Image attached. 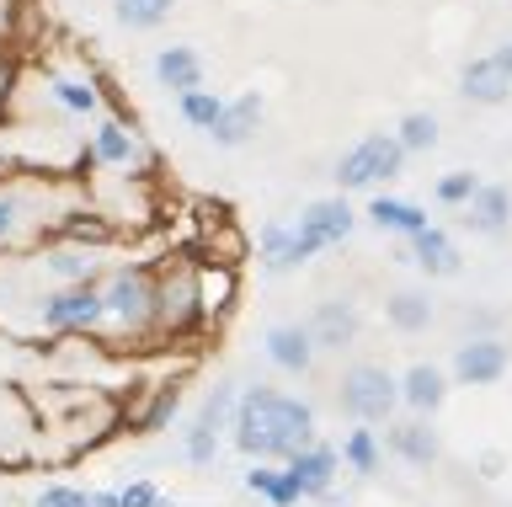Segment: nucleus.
<instances>
[{"label": "nucleus", "instance_id": "f257e3e1", "mask_svg": "<svg viewBox=\"0 0 512 507\" xmlns=\"http://www.w3.org/2000/svg\"><path fill=\"white\" fill-rule=\"evenodd\" d=\"M315 438H320V422H315L310 401H299L288 390H272V385H240V406L230 422L235 454L283 465L288 454L310 449Z\"/></svg>", "mask_w": 512, "mask_h": 507}, {"label": "nucleus", "instance_id": "f03ea898", "mask_svg": "<svg viewBox=\"0 0 512 507\" xmlns=\"http://www.w3.org/2000/svg\"><path fill=\"white\" fill-rule=\"evenodd\" d=\"M102 347H160L155 342V262H118L102 273Z\"/></svg>", "mask_w": 512, "mask_h": 507}, {"label": "nucleus", "instance_id": "7ed1b4c3", "mask_svg": "<svg viewBox=\"0 0 512 507\" xmlns=\"http://www.w3.org/2000/svg\"><path fill=\"white\" fill-rule=\"evenodd\" d=\"M198 331H208L198 305V251L176 246L155 257V342H187Z\"/></svg>", "mask_w": 512, "mask_h": 507}, {"label": "nucleus", "instance_id": "20e7f679", "mask_svg": "<svg viewBox=\"0 0 512 507\" xmlns=\"http://www.w3.org/2000/svg\"><path fill=\"white\" fill-rule=\"evenodd\" d=\"M27 331L43 337H102V278L96 283H48L32 294V321Z\"/></svg>", "mask_w": 512, "mask_h": 507}, {"label": "nucleus", "instance_id": "39448f33", "mask_svg": "<svg viewBox=\"0 0 512 507\" xmlns=\"http://www.w3.org/2000/svg\"><path fill=\"white\" fill-rule=\"evenodd\" d=\"M336 411L363 427H379V422H395L400 411V374H390L384 363L374 358H358L336 374Z\"/></svg>", "mask_w": 512, "mask_h": 507}, {"label": "nucleus", "instance_id": "423d86ee", "mask_svg": "<svg viewBox=\"0 0 512 507\" xmlns=\"http://www.w3.org/2000/svg\"><path fill=\"white\" fill-rule=\"evenodd\" d=\"M411 155L400 150L395 134H363L352 150L336 155L331 177H336V193H374L379 182H395L406 171Z\"/></svg>", "mask_w": 512, "mask_h": 507}, {"label": "nucleus", "instance_id": "0eeeda50", "mask_svg": "<svg viewBox=\"0 0 512 507\" xmlns=\"http://www.w3.org/2000/svg\"><path fill=\"white\" fill-rule=\"evenodd\" d=\"M64 209H48V187H27L6 177L0 182V251H16L27 241H48L54 219Z\"/></svg>", "mask_w": 512, "mask_h": 507}, {"label": "nucleus", "instance_id": "6e6552de", "mask_svg": "<svg viewBox=\"0 0 512 507\" xmlns=\"http://www.w3.org/2000/svg\"><path fill=\"white\" fill-rule=\"evenodd\" d=\"M91 161L107 166V171H134V177H144V171H155V150L139 139V129L128 123L123 113H102L91 118Z\"/></svg>", "mask_w": 512, "mask_h": 507}, {"label": "nucleus", "instance_id": "1a4fd4ad", "mask_svg": "<svg viewBox=\"0 0 512 507\" xmlns=\"http://www.w3.org/2000/svg\"><path fill=\"white\" fill-rule=\"evenodd\" d=\"M507 369H512L507 342L496 337V331H470V337H459V347H454L448 379L464 385V390H486V385H502Z\"/></svg>", "mask_w": 512, "mask_h": 507}, {"label": "nucleus", "instance_id": "9d476101", "mask_svg": "<svg viewBox=\"0 0 512 507\" xmlns=\"http://www.w3.org/2000/svg\"><path fill=\"white\" fill-rule=\"evenodd\" d=\"M459 97L475 102V107H502L512 102V38L491 43L486 54L464 59L459 70Z\"/></svg>", "mask_w": 512, "mask_h": 507}, {"label": "nucleus", "instance_id": "9b49d317", "mask_svg": "<svg viewBox=\"0 0 512 507\" xmlns=\"http://www.w3.org/2000/svg\"><path fill=\"white\" fill-rule=\"evenodd\" d=\"M251 257L267 278H288V273H299L304 262H315L320 246L299 225H288V219H267V225L256 230V241H251Z\"/></svg>", "mask_w": 512, "mask_h": 507}, {"label": "nucleus", "instance_id": "f8f14e48", "mask_svg": "<svg viewBox=\"0 0 512 507\" xmlns=\"http://www.w3.org/2000/svg\"><path fill=\"white\" fill-rule=\"evenodd\" d=\"M43 91L54 97L59 113H70V118H102V107H107V91H102V70L91 65H75V70H64V65H43Z\"/></svg>", "mask_w": 512, "mask_h": 507}, {"label": "nucleus", "instance_id": "ddd939ff", "mask_svg": "<svg viewBox=\"0 0 512 507\" xmlns=\"http://www.w3.org/2000/svg\"><path fill=\"white\" fill-rule=\"evenodd\" d=\"M38 459V411L22 390H0V465L22 470Z\"/></svg>", "mask_w": 512, "mask_h": 507}, {"label": "nucleus", "instance_id": "4468645a", "mask_svg": "<svg viewBox=\"0 0 512 507\" xmlns=\"http://www.w3.org/2000/svg\"><path fill=\"white\" fill-rule=\"evenodd\" d=\"M107 246H80V241H43L38 257H32V267L48 278V283H96L107 273Z\"/></svg>", "mask_w": 512, "mask_h": 507}, {"label": "nucleus", "instance_id": "2eb2a0df", "mask_svg": "<svg viewBox=\"0 0 512 507\" xmlns=\"http://www.w3.org/2000/svg\"><path fill=\"white\" fill-rule=\"evenodd\" d=\"M283 470L299 481L304 502H336V475H342V449H336V443H326V438H315L310 449L288 454V459H283Z\"/></svg>", "mask_w": 512, "mask_h": 507}, {"label": "nucleus", "instance_id": "dca6fc26", "mask_svg": "<svg viewBox=\"0 0 512 507\" xmlns=\"http://www.w3.org/2000/svg\"><path fill=\"white\" fill-rule=\"evenodd\" d=\"M384 449H390L400 465L411 470H432L443 459V443H438V427H432V417H395L384 422Z\"/></svg>", "mask_w": 512, "mask_h": 507}, {"label": "nucleus", "instance_id": "f3484780", "mask_svg": "<svg viewBox=\"0 0 512 507\" xmlns=\"http://www.w3.org/2000/svg\"><path fill=\"white\" fill-rule=\"evenodd\" d=\"M358 219H363V214L347 203V193H331V198H315V203H304L294 225H299L304 235H310V241H315L320 251H331V246L352 241V230H358Z\"/></svg>", "mask_w": 512, "mask_h": 507}, {"label": "nucleus", "instance_id": "a211bd4d", "mask_svg": "<svg viewBox=\"0 0 512 507\" xmlns=\"http://www.w3.org/2000/svg\"><path fill=\"white\" fill-rule=\"evenodd\" d=\"M304 326H310L320 353H347L363 337V310H358V299H320Z\"/></svg>", "mask_w": 512, "mask_h": 507}, {"label": "nucleus", "instance_id": "6ab92c4d", "mask_svg": "<svg viewBox=\"0 0 512 507\" xmlns=\"http://www.w3.org/2000/svg\"><path fill=\"white\" fill-rule=\"evenodd\" d=\"M262 353H267V363H272L278 374L304 379V374L315 369L320 347H315V337H310V326H304V321H278V326H267Z\"/></svg>", "mask_w": 512, "mask_h": 507}, {"label": "nucleus", "instance_id": "aec40b11", "mask_svg": "<svg viewBox=\"0 0 512 507\" xmlns=\"http://www.w3.org/2000/svg\"><path fill=\"white\" fill-rule=\"evenodd\" d=\"M448 390H454V379H448V369H438V363L416 358L406 374H400V411H411V417H438Z\"/></svg>", "mask_w": 512, "mask_h": 507}, {"label": "nucleus", "instance_id": "412c9836", "mask_svg": "<svg viewBox=\"0 0 512 507\" xmlns=\"http://www.w3.org/2000/svg\"><path fill=\"white\" fill-rule=\"evenodd\" d=\"M459 225L470 235H507L512 230V187L480 182V193L459 209Z\"/></svg>", "mask_w": 512, "mask_h": 507}, {"label": "nucleus", "instance_id": "4be33fe9", "mask_svg": "<svg viewBox=\"0 0 512 507\" xmlns=\"http://www.w3.org/2000/svg\"><path fill=\"white\" fill-rule=\"evenodd\" d=\"M406 251H411V262L422 267V278H459L464 273V251L443 225H427L422 235H411Z\"/></svg>", "mask_w": 512, "mask_h": 507}, {"label": "nucleus", "instance_id": "5701e85b", "mask_svg": "<svg viewBox=\"0 0 512 507\" xmlns=\"http://www.w3.org/2000/svg\"><path fill=\"white\" fill-rule=\"evenodd\" d=\"M155 81L166 86L171 97H182V91L208 86V65H203V54L192 49V43H160L155 49Z\"/></svg>", "mask_w": 512, "mask_h": 507}, {"label": "nucleus", "instance_id": "b1692460", "mask_svg": "<svg viewBox=\"0 0 512 507\" xmlns=\"http://www.w3.org/2000/svg\"><path fill=\"white\" fill-rule=\"evenodd\" d=\"M363 219L374 225L379 235H400V241H411V235H422L432 219L422 203H411V198H395V193H374L363 203Z\"/></svg>", "mask_w": 512, "mask_h": 507}, {"label": "nucleus", "instance_id": "393cba45", "mask_svg": "<svg viewBox=\"0 0 512 507\" xmlns=\"http://www.w3.org/2000/svg\"><path fill=\"white\" fill-rule=\"evenodd\" d=\"M262 97H256V91H240V97H230L224 102V118L214 123V129H208V139H214L219 150H240V145H251L256 139V129H262Z\"/></svg>", "mask_w": 512, "mask_h": 507}, {"label": "nucleus", "instance_id": "a878e982", "mask_svg": "<svg viewBox=\"0 0 512 507\" xmlns=\"http://www.w3.org/2000/svg\"><path fill=\"white\" fill-rule=\"evenodd\" d=\"M240 299V267H219L198 257V305H203V326H219Z\"/></svg>", "mask_w": 512, "mask_h": 507}, {"label": "nucleus", "instance_id": "bb28decb", "mask_svg": "<svg viewBox=\"0 0 512 507\" xmlns=\"http://www.w3.org/2000/svg\"><path fill=\"white\" fill-rule=\"evenodd\" d=\"M240 486H246L251 497H262L267 507H299V502H304L299 481H294L283 465H272V459H251V470L240 475Z\"/></svg>", "mask_w": 512, "mask_h": 507}, {"label": "nucleus", "instance_id": "cd10ccee", "mask_svg": "<svg viewBox=\"0 0 512 507\" xmlns=\"http://www.w3.org/2000/svg\"><path fill=\"white\" fill-rule=\"evenodd\" d=\"M384 321H390L400 337H416V331H427L438 321V305H432L427 289H390L384 294Z\"/></svg>", "mask_w": 512, "mask_h": 507}, {"label": "nucleus", "instance_id": "c85d7f7f", "mask_svg": "<svg viewBox=\"0 0 512 507\" xmlns=\"http://www.w3.org/2000/svg\"><path fill=\"white\" fill-rule=\"evenodd\" d=\"M379 465H384V443H379V433L374 427H347V438H342V470H352L358 481H368V475H379Z\"/></svg>", "mask_w": 512, "mask_h": 507}, {"label": "nucleus", "instance_id": "c756f323", "mask_svg": "<svg viewBox=\"0 0 512 507\" xmlns=\"http://www.w3.org/2000/svg\"><path fill=\"white\" fill-rule=\"evenodd\" d=\"M176 11V0H112V22L128 27V33H155L166 27Z\"/></svg>", "mask_w": 512, "mask_h": 507}, {"label": "nucleus", "instance_id": "7c9ffc66", "mask_svg": "<svg viewBox=\"0 0 512 507\" xmlns=\"http://www.w3.org/2000/svg\"><path fill=\"white\" fill-rule=\"evenodd\" d=\"M235 406H240V385H235V379H219V385L203 395V406H198V417H192V422L224 438V433H230V422H235Z\"/></svg>", "mask_w": 512, "mask_h": 507}, {"label": "nucleus", "instance_id": "2f4dec72", "mask_svg": "<svg viewBox=\"0 0 512 507\" xmlns=\"http://www.w3.org/2000/svg\"><path fill=\"white\" fill-rule=\"evenodd\" d=\"M224 102H230V97H219L214 86H198V91H182V97H176V113H182L187 129L208 134V129L224 118Z\"/></svg>", "mask_w": 512, "mask_h": 507}, {"label": "nucleus", "instance_id": "473e14b6", "mask_svg": "<svg viewBox=\"0 0 512 507\" xmlns=\"http://www.w3.org/2000/svg\"><path fill=\"white\" fill-rule=\"evenodd\" d=\"M395 139H400V150L406 155H427V150H438V139H443V123L432 118V113H406L390 129Z\"/></svg>", "mask_w": 512, "mask_h": 507}, {"label": "nucleus", "instance_id": "72a5a7b5", "mask_svg": "<svg viewBox=\"0 0 512 507\" xmlns=\"http://www.w3.org/2000/svg\"><path fill=\"white\" fill-rule=\"evenodd\" d=\"M480 193V171H443L438 187H432V198L443 203V209H464Z\"/></svg>", "mask_w": 512, "mask_h": 507}, {"label": "nucleus", "instance_id": "f704fd0d", "mask_svg": "<svg viewBox=\"0 0 512 507\" xmlns=\"http://www.w3.org/2000/svg\"><path fill=\"white\" fill-rule=\"evenodd\" d=\"M219 433H208V427H198V422H187L182 427V459H187V465H198V470H208V465H214V459H219Z\"/></svg>", "mask_w": 512, "mask_h": 507}, {"label": "nucleus", "instance_id": "c9c22d12", "mask_svg": "<svg viewBox=\"0 0 512 507\" xmlns=\"http://www.w3.org/2000/svg\"><path fill=\"white\" fill-rule=\"evenodd\" d=\"M22 75H27L22 54H0V123L11 118L16 97H22Z\"/></svg>", "mask_w": 512, "mask_h": 507}, {"label": "nucleus", "instance_id": "e433bc0d", "mask_svg": "<svg viewBox=\"0 0 512 507\" xmlns=\"http://www.w3.org/2000/svg\"><path fill=\"white\" fill-rule=\"evenodd\" d=\"M32 507H91V491L70 486V481H48L38 497H32Z\"/></svg>", "mask_w": 512, "mask_h": 507}, {"label": "nucleus", "instance_id": "4c0bfd02", "mask_svg": "<svg viewBox=\"0 0 512 507\" xmlns=\"http://www.w3.org/2000/svg\"><path fill=\"white\" fill-rule=\"evenodd\" d=\"M160 502H166V491H160L155 481H144V475L118 486V507H160Z\"/></svg>", "mask_w": 512, "mask_h": 507}, {"label": "nucleus", "instance_id": "58836bf2", "mask_svg": "<svg viewBox=\"0 0 512 507\" xmlns=\"http://www.w3.org/2000/svg\"><path fill=\"white\" fill-rule=\"evenodd\" d=\"M16 17H22V0H0V54H16Z\"/></svg>", "mask_w": 512, "mask_h": 507}, {"label": "nucleus", "instance_id": "ea45409f", "mask_svg": "<svg viewBox=\"0 0 512 507\" xmlns=\"http://www.w3.org/2000/svg\"><path fill=\"white\" fill-rule=\"evenodd\" d=\"M475 470H480V481H502V475H507V454L502 449H486V454L475 459Z\"/></svg>", "mask_w": 512, "mask_h": 507}, {"label": "nucleus", "instance_id": "a19ab883", "mask_svg": "<svg viewBox=\"0 0 512 507\" xmlns=\"http://www.w3.org/2000/svg\"><path fill=\"white\" fill-rule=\"evenodd\" d=\"M91 507H118V486H102V491H91Z\"/></svg>", "mask_w": 512, "mask_h": 507}]
</instances>
